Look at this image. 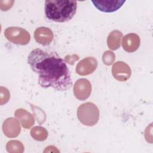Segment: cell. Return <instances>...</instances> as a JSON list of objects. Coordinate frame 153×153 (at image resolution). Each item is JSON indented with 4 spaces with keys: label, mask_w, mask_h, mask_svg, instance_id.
<instances>
[{
    "label": "cell",
    "mask_w": 153,
    "mask_h": 153,
    "mask_svg": "<svg viewBox=\"0 0 153 153\" xmlns=\"http://www.w3.org/2000/svg\"><path fill=\"white\" fill-rule=\"evenodd\" d=\"M31 136L33 138L37 140H45L48 135L47 130L40 126L34 127L30 131Z\"/></svg>",
    "instance_id": "cell-14"
},
{
    "label": "cell",
    "mask_w": 153,
    "mask_h": 153,
    "mask_svg": "<svg viewBox=\"0 0 153 153\" xmlns=\"http://www.w3.org/2000/svg\"><path fill=\"white\" fill-rule=\"evenodd\" d=\"M77 8L75 1L48 0L45 2V14L50 20L63 23L71 20Z\"/></svg>",
    "instance_id": "cell-2"
},
{
    "label": "cell",
    "mask_w": 153,
    "mask_h": 153,
    "mask_svg": "<svg viewBox=\"0 0 153 153\" xmlns=\"http://www.w3.org/2000/svg\"><path fill=\"white\" fill-rule=\"evenodd\" d=\"M103 62L106 65H110L113 63L115 60V54L111 51H106L103 54Z\"/></svg>",
    "instance_id": "cell-15"
},
{
    "label": "cell",
    "mask_w": 153,
    "mask_h": 153,
    "mask_svg": "<svg viewBox=\"0 0 153 153\" xmlns=\"http://www.w3.org/2000/svg\"><path fill=\"white\" fill-rule=\"evenodd\" d=\"M10 98V93L8 90L3 87H1V105L6 103Z\"/></svg>",
    "instance_id": "cell-16"
},
{
    "label": "cell",
    "mask_w": 153,
    "mask_h": 153,
    "mask_svg": "<svg viewBox=\"0 0 153 153\" xmlns=\"http://www.w3.org/2000/svg\"><path fill=\"white\" fill-rule=\"evenodd\" d=\"M27 63L38 75V83L42 87L63 91L72 87L69 69L65 60L56 53L35 48L29 53Z\"/></svg>",
    "instance_id": "cell-1"
},
{
    "label": "cell",
    "mask_w": 153,
    "mask_h": 153,
    "mask_svg": "<svg viewBox=\"0 0 153 153\" xmlns=\"http://www.w3.org/2000/svg\"><path fill=\"white\" fill-rule=\"evenodd\" d=\"M123 36L122 33L119 30H113L109 35L107 39V44L108 47L115 50L120 47L121 40Z\"/></svg>",
    "instance_id": "cell-13"
},
{
    "label": "cell",
    "mask_w": 153,
    "mask_h": 153,
    "mask_svg": "<svg viewBox=\"0 0 153 153\" xmlns=\"http://www.w3.org/2000/svg\"><path fill=\"white\" fill-rule=\"evenodd\" d=\"M94 6L99 11L105 13H112L120 9L126 1H92Z\"/></svg>",
    "instance_id": "cell-6"
},
{
    "label": "cell",
    "mask_w": 153,
    "mask_h": 153,
    "mask_svg": "<svg viewBox=\"0 0 153 153\" xmlns=\"http://www.w3.org/2000/svg\"><path fill=\"white\" fill-rule=\"evenodd\" d=\"M97 66V60L93 57H88L80 61L76 68V72L80 75H86L93 73Z\"/></svg>",
    "instance_id": "cell-8"
},
{
    "label": "cell",
    "mask_w": 153,
    "mask_h": 153,
    "mask_svg": "<svg viewBox=\"0 0 153 153\" xmlns=\"http://www.w3.org/2000/svg\"><path fill=\"white\" fill-rule=\"evenodd\" d=\"M15 116L21 122L22 126L26 128H30L34 124L33 117L25 109H17L15 112Z\"/></svg>",
    "instance_id": "cell-12"
},
{
    "label": "cell",
    "mask_w": 153,
    "mask_h": 153,
    "mask_svg": "<svg viewBox=\"0 0 153 153\" xmlns=\"http://www.w3.org/2000/svg\"><path fill=\"white\" fill-rule=\"evenodd\" d=\"M122 45L125 51L128 53L134 52L138 49L140 45V38L135 33L127 34L123 39Z\"/></svg>",
    "instance_id": "cell-11"
},
{
    "label": "cell",
    "mask_w": 153,
    "mask_h": 153,
    "mask_svg": "<svg viewBox=\"0 0 153 153\" xmlns=\"http://www.w3.org/2000/svg\"><path fill=\"white\" fill-rule=\"evenodd\" d=\"M2 130L5 135L7 137H16L20 132V123L13 118H7L3 123Z\"/></svg>",
    "instance_id": "cell-9"
},
{
    "label": "cell",
    "mask_w": 153,
    "mask_h": 153,
    "mask_svg": "<svg viewBox=\"0 0 153 153\" xmlns=\"http://www.w3.org/2000/svg\"><path fill=\"white\" fill-rule=\"evenodd\" d=\"M91 91L90 81L85 78L78 79L74 86V93L76 98L80 100L87 99Z\"/></svg>",
    "instance_id": "cell-5"
},
{
    "label": "cell",
    "mask_w": 153,
    "mask_h": 153,
    "mask_svg": "<svg viewBox=\"0 0 153 153\" xmlns=\"http://www.w3.org/2000/svg\"><path fill=\"white\" fill-rule=\"evenodd\" d=\"M77 116L79 121L88 126L95 125L99 118V111L96 105L87 102L81 105L77 110Z\"/></svg>",
    "instance_id": "cell-3"
},
{
    "label": "cell",
    "mask_w": 153,
    "mask_h": 153,
    "mask_svg": "<svg viewBox=\"0 0 153 153\" xmlns=\"http://www.w3.org/2000/svg\"><path fill=\"white\" fill-rule=\"evenodd\" d=\"M34 37L37 42L42 45H47L53 39V33L48 27H40L35 30Z\"/></svg>",
    "instance_id": "cell-10"
},
{
    "label": "cell",
    "mask_w": 153,
    "mask_h": 153,
    "mask_svg": "<svg viewBox=\"0 0 153 153\" xmlns=\"http://www.w3.org/2000/svg\"><path fill=\"white\" fill-rule=\"evenodd\" d=\"M78 59H79L78 56H76V55H75V54H74V55L72 56V58L69 57V56H66V57H65L66 62L70 64V65H73V64L75 63V62L76 60H78Z\"/></svg>",
    "instance_id": "cell-17"
},
{
    "label": "cell",
    "mask_w": 153,
    "mask_h": 153,
    "mask_svg": "<svg viewBox=\"0 0 153 153\" xmlns=\"http://www.w3.org/2000/svg\"><path fill=\"white\" fill-rule=\"evenodd\" d=\"M4 35L8 40L16 44L26 45L29 43L30 39L29 32L19 27L7 28L4 32Z\"/></svg>",
    "instance_id": "cell-4"
},
{
    "label": "cell",
    "mask_w": 153,
    "mask_h": 153,
    "mask_svg": "<svg viewBox=\"0 0 153 153\" xmlns=\"http://www.w3.org/2000/svg\"><path fill=\"white\" fill-rule=\"evenodd\" d=\"M112 73L114 77L120 81L127 80L131 75V69L126 63L117 62L112 68Z\"/></svg>",
    "instance_id": "cell-7"
}]
</instances>
